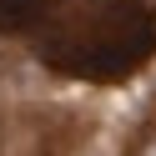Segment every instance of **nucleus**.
I'll use <instances>...</instances> for the list:
<instances>
[{"instance_id":"f03ea898","label":"nucleus","mask_w":156,"mask_h":156,"mask_svg":"<svg viewBox=\"0 0 156 156\" xmlns=\"http://www.w3.org/2000/svg\"><path fill=\"white\" fill-rule=\"evenodd\" d=\"M55 0H0V35H25L35 25H45Z\"/></svg>"},{"instance_id":"f257e3e1","label":"nucleus","mask_w":156,"mask_h":156,"mask_svg":"<svg viewBox=\"0 0 156 156\" xmlns=\"http://www.w3.org/2000/svg\"><path fill=\"white\" fill-rule=\"evenodd\" d=\"M41 61L61 76L121 81L156 55V5L146 0H81L71 15L45 20Z\"/></svg>"}]
</instances>
